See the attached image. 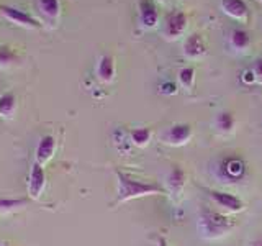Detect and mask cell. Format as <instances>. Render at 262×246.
<instances>
[{"label": "cell", "mask_w": 262, "mask_h": 246, "mask_svg": "<svg viewBox=\"0 0 262 246\" xmlns=\"http://www.w3.org/2000/svg\"><path fill=\"white\" fill-rule=\"evenodd\" d=\"M249 43H251V38H249V35L246 33L244 30H234L233 33H231V45L236 48V49H246L249 46Z\"/></svg>", "instance_id": "ffe728a7"}, {"label": "cell", "mask_w": 262, "mask_h": 246, "mask_svg": "<svg viewBox=\"0 0 262 246\" xmlns=\"http://www.w3.org/2000/svg\"><path fill=\"white\" fill-rule=\"evenodd\" d=\"M115 176H117L118 191H117V203L128 202L131 199H139V197L146 195H164L167 191L166 187L156 182H144V180L131 176L129 172L115 169Z\"/></svg>", "instance_id": "6da1fadb"}, {"label": "cell", "mask_w": 262, "mask_h": 246, "mask_svg": "<svg viewBox=\"0 0 262 246\" xmlns=\"http://www.w3.org/2000/svg\"><path fill=\"white\" fill-rule=\"evenodd\" d=\"M161 92L166 94V95H172V94L177 92V87H176L174 82H170V80L162 82V84H161Z\"/></svg>", "instance_id": "603a6c76"}, {"label": "cell", "mask_w": 262, "mask_h": 246, "mask_svg": "<svg viewBox=\"0 0 262 246\" xmlns=\"http://www.w3.org/2000/svg\"><path fill=\"white\" fill-rule=\"evenodd\" d=\"M158 246H167V241H166V238L159 236V238H158Z\"/></svg>", "instance_id": "4316f807"}, {"label": "cell", "mask_w": 262, "mask_h": 246, "mask_svg": "<svg viewBox=\"0 0 262 246\" xmlns=\"http://www.w3.org/2000/svg\"><path fill=\"white\" fill-rule=\"evenodd\" d=\"M249 246H262V235H260V236H257L254 241H251V244H249Z\"/></svg>", "instance_id": "484cf974"}, {"label": "cell", "mask_w": 262, "mask_h": 246, "mask_svg": "<svg viewBox=\"0 0 262 246\" xmlns=\"http://www.w3.org/2000/svg\"><path fill=\"white\" fill-rule=\"evenodd\" d=\"M162 2H166V0H162Z\"/></svg>", "instance_id": "f1b7e54d"}, {"label": "cell", "mask_w": 262, "mask_h": 246, "mask_svg": "<svg viewBox=\"0 0 262 246\" xmlns=\"http://www.w3.org/2000/svg\"><path fill=\"white\" fill-rule=\"evenodd\" d=\"M243 80L246 82V84H252V82L256 80V72H254L252 69L244 71V74H243Z\"/></svg>", "instance_id": "cb8c5ba5"}, {"label": "cell", "mask_w": 262, "mask_h": 246, "mask_svg": "<svg viewBox=\"0 0 262 246\" xmlns=\"http://www.w3.org/2000/svg\"><path fill=\"white\" fill-rule=\"evenodd\" d=\"M193 79H195V71H193V68H182V69L179 71V82L184 87H187V89L192 87Z\"/></svg>", "instance_id": "7402d4cb"}, {"label": "cell", "mask_w": 262, "mask_h": 246, "mask_svg": "<svg viewBox=\"0 0 262 246\" xmlns=\"http://www.w3.org/2000/svg\"><path fill=\"white\" fill-rule=\"evenodd\" d=\"M184 53L187 57L190 59H195V57H200L205 53V43H203V38L199 33H193L190 35L184 43Z\"/></svg>", "instance_id": "4fadbf2b"}, {"label": "cell", "mask_w": 262, "mask_h": 246, "mask_svg": "<svg viewBox=\"0 0 262 246\" xmlns=\"http://www.w3.org/2000/svg\"><path fill=\"white\" fill-rule=\"evenodd\" d=\"M139 22L146 28H152L158 23V10H156L151 0H141L139 2Z\"/></svg>", "instance_id": "8fae6325"}, {"label": "cell", "mask_w": 262, "mask_h": 246, "mask_svg": "<svg viewBox=\"0 0 262 246\" xmlns=\"http://www.w3.org/2000/svg\"><path fill=\"white\" fill-rule=\"evenodd\" d=\"M16 112V95L12 92H5L0 95V117L12 118Z\"/></svg>", "instance_id": "9a60e30c"}, {"label": "cell", "mask_w": 262, "mask_h": 246, "mask_svg": "<svg viewBox=\"0 0 262 246\" xmlns=\"http://www.w3.org/2000/svg\"><path fill=\"white\" fill-rule=\"evenodd\" d=\"M38 8L48 18H56L59 15L61 4L59 0H38Z\"/></svg>", "instance_id": "2e32d148"}, {"label": "cell", "mask_w": 262, "mask_h": 246, "mask_svg": "<svg viewBox=\"0 0 262 246\" xmlns=\"http://www.w3.org/2000/svg\"><path fill=\"white\" fill-rule=\"evenodd\" d=\"M185 187V171L180 166H172L166 177V191L172 195H180Z\"/></svg>", "instance_id": "ba28073f"}, {"label": "cell", "mask_w": 262, "mask_h": 246, "mask_svg": "<svg viewBox=\"0 0 262 246\" xmlns=\"http://www.w3.org/2000/svg\"><path fill=\"white\" fill-rule=\"evenodd\" d=\"M185 27H187V16L182 12H172L166 20L164 33H166L167 38H177L185 31Z\"/></svg>", "instance_id": "30bf717a"}, {"label": "cell", "mask_w": 262, "mask_h": 246, "mask_svg": "<svg viewBox=\"0 0 262 246\" xmlns=\"http://www.w3.org/2000/svg\"><path fill=\"white\" fill-rule=\"evenodd\" d=\"M208 195L213 199L218 207L225 209L228 212H241L244 209V203L237 195L229 194L225 191H208Z\"/></svg>", "instance_id": "52a82bcc"}, {"label": "cell", "mask_w": 262, "mask_h": 246, "mask_svg": "<svg viewBox=\"0 0 262 246\" xmlns=\"http://www.w3.org/2000/svg\"><path fill=\"white\" fill-rule=\"evenodd\" d=\"M254 72H256V77H259V79H260V82H262V59H259V61H257L256 69H254Z\"/></svg>", "instance_id": "d4e9b609"}, {"label": "cell", "mask_w": 262, "mask_h": 246, "mask_svg": "<svg viewBox=\"0 0 262 246\" xmlns=\"http://www.w3.org/2000/svg\"><path fill=\"white\" fill-rule=\"evenodd\" d=\"M46 186V172L43 164L33 161L28 174V197L33 200H38Z\"/></svg>", "instance_id": "5b68a950"}, {"label": "cell", "mask_w": 262, "mask_h": 246, "mask_svg": "<svg viewBox=\"0 0 262 246\" xmlns=\"http://www.w3.org/2000/svg\"><path fill=\"white\" fill-rule=\"evenodd\" d=\"M97 77L105 84L115 79V61L108 54H103L97 63Z\"/></svg>", "instance_id": "7c38bea8"}, {"label": "cell", "mask_w": 262, "mask_h": 246, "mask_svg": "<svg viewBox=\"0 0 262 246\" xmlns=\"http://www.w3.org/2000/svg\"><path fill=\"white\" fill-rule=\"evenodd\" d=\"M246 174H248V166L239 156H225L215 164V176L220 179V182H239Z\"/></svg>", "instance_id": "3957f363"}, {"label": "cell", "mask_w": 262, "mask_h": 246, "mask_svg": "<svg viewBox=\"0 0 262 246\" xmlns=\"http://www.w3.org/2000/svg\"><path fill=\"white\" fill-rule=\"evenodd\" d=\"M221 8L229 16L237 20H243L248 16V5L244 0H221Z\"/></svg>", "instance_id": "5bb4252c"}, {"label": "cell", "mask_w": 262, "mask_h": 246, "mask_svg": "<svg viewBox=\"0 0 262 246\" xmlns=\"http://www.w3.org/2000/svg\"><path fill=\"white\" fill-rule=\"evenodd\" d=\"M234 117H233V113H229V112H220L216 115V118H215V125L220 131H223V133H229L233 128H234Z\"/></svg>", "instance_id": "d6986e66"}, {"label": "cell", "mask_w": 262, "mask_h": 246, "mask_svg": "<svg viewBox=\"0 0 262 246\" xmlns=\"http://www.w3.org/2000/svg\"><path fill=\"white\" fill-rule=\"evenodd\" d=\"M196 228H199L200 236L205 240H216V238H221L231 232L234 228V221L223 213L205 207L199 215Z\"/></svg>", "instance_id": "7a4b0ae2"}, {"label": "cell", "mask_w": 262, "mask_h": 246, "mask_svg": "<svg viewBox=\"0 0 262 246\" xmlns=\"http://www.w3.org/2000/svg\"><path fill=\"white\" fill-rule=\"evenodd\" d=\"M16 61H18V56H16L13 49L5 45H0V68H8Z\"/></svg>", "instance_id": "44dd1931"}, {"label": "cell", "mask_w": 262, "mask_h": 246, "mask_svg": "<svg viewBox=\"0 0 262 246\" xmlns=\"http://www.w3.org/2000/svg\"><path fill=\"white\" fill-rule=\"evenodd\" d=\"M27 199L23 197H16V199H0V213L5 215V213H12L23 209L27 205Z\"/></svg>", "instance_id": "ac0fdd59"}, {"label": "cell", "mask_w": 262, "mask_h": 246, "mask_svg": "<svg viewBox=\"0 0 262 246\" xmlns=\"http://www.w3.org/2000/svg\"><path fill=\"white\" fill-rule=\"evenodd\" d=\"M0 246H10V244H8V243H0Z\"/></svg>", "instance_id": "83f0119b"}, {"label": "cell", "mask_w": 262, "mask_h": 246, "mask_svg": "<svg viewBox=\"0 0 262 246\" xmlns=\"http://www.w3.org/2000/svg\"><path fill=\"white\" fill-rule=\"evenodd\" d=\"M192 136V128L188 123H174V125L167 127L166 130L159 135V139L166 145L172 146H180L185 145Z\"/></svg>", "instance_id": "277c9868"}, {"label": "cell", "mask_w": 262, "mask_h": 246, "mask_svg": "<svg viewBox=\"0 0 262 246\" xmlns=\"http://www.w3.org/2000/svg\"><path fill=\"white\" fill-rule=\"evenodd\" d=\"M129 138H131V143H133V145L143 148V146H146L147 143H149V139H151V130L147 128V127H138L135 130H131Z\"/></svg>", "instance_id": "e0dca14e"}, {"label": "cell", "mask_w": 262, "mask_h": 246, "mask_svg": "<svg viewBox=\"0 0 262 246\" xmlns=\"http://www.w3.org/2000/svg\"><path fill=\"white\" fill-rule=\"evenodd\" d=\"M56 138L53 135H45L43 138L39 139V143L36 146V151H35V161L39 164H45L53 158L54 153H56Z\"/></svg>", "instance_id": "9c48e42d"}, {"label": "cell", "mask_w": 262, "mask_h": 246, "mask_svg": "<svg viewBox=\"0 0 262 246\" xmlns=\"http://www.w3.org/2000/svg\"><path fill=\"white\" fill-rule=\"evenodd\" d=\"M0 13H2L7 20H10L20 27H27V28H38L39 23L33 18V16L27 12L20 10V8L12 7V5H0Z\"/></svg>", "instance_id": "8992f818"}]
</instances>
